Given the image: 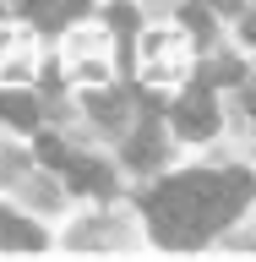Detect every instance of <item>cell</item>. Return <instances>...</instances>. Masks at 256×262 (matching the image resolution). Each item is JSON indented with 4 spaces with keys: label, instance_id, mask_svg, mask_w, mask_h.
<instances>
[{
    "label": "cell",
    "instance_id": "ba28073f",
    "mask_svg": "<svg viewBox=\"0 0 256 262\" xmlns=\"http://www.w3.org/2000/svg\"><path fill=\"white\" fill-rule=\"evenodd\" d=\"M158 131H142V142H131V164H142V169H153L158 164Z\"/></svg>",
    "mask_w": 256,
    "mask_h": 262
},
{
    "label": "cell",
    "instance_id": "30bf717a",
    "mask_svg": "<svg viewBox=\"0 0 256 262\" xmlns=\"http://www.w3.org/2000/svg\"><path fill=\"white\" fill-rule=\"evenodd\" d=\"M185 28H191L196 38H202V44H207V38H213V16L202 11V6H185Z\"/></svg>",
    "mask_w": 256,
    "mask_h": 262
},
{
    "label": "cell",
    "instance_id": "4fadbf2b",
    "mask_svg": "<svg viewBox=\"0 0 256 262\" xmlns=\"http://www.w3.org/2000/svg\"><path fill=\"white\" fill-rule=\"evenodd\" d=\"M218 6H240V0H218Z\"/></svg>",
    "mask_w": 256,
    "mask_h": 262
},
{
    "label": "cell",
    "instance_id": "9c48e42d",
    "mask_svg": "<svg viewBox=\"0 0 256 262\" xmlns=\"http://www.w3.org/2000/svg\"><path fill=\"white\" fill-rule=\"evenodd\" d=\"M16 44H22V33H16V28H0V49H16ZM22 77H28V66H0V82H22Z\"/></svg>",
    "mask_w": 256,
    "mask_h": 262
},
{
    "label": "cell",
    "instance_id": "3957f363",
    "mask_svg": "<svg viewBox=\"0 0 256 262\" xmlns=\"http://www.w3.org/2000/svg\"><path fill=\"white\" fill-rule=\"evenodd\" d=\"M175 131L180 137H213V131H218V104H213L207 88H202V93H185L175 104Z\"/></svg>",
    "mask_w": 256,
    "mask_h": 262
},
{
    "label": "cell",
    "instance_id": "5b68a950",
    "mask_svg": "<svg viewBox=\"0 0 256 262\" xmlns=\"http://www.w3.org/2000/svg\"><path fill=\"white\" fill-rule=\"evenodd\" d=\"M65 175H71V186H82V191H109V175H104L98 164H87V159H65Z\"/></svg>",
    "mask_w": 256,
    "mask_h": 262
},
{
    "label": "cell",
    "instance_id": "8fae6325",
    "mask_svg": "<svg viewBox=\"0 0 256 262\" xmlns=\"http://www.w3.org/2000/svg\"><path fill=\"white\" fill-rule=\"evenodd\" d=\"M38 159L44 164H65V147L55 142V137H38Z\"/></svg>",
    "mask_w": 256,
    "mask_h": 262
},
{
    "label": "cell",
    "instance_id": "52a82bcc",
    "mask_svg": "<svg viewBox=\"0 0 256 262\" xmlns=\"http://www.w3.org/2000/svg\"><path fill=\"white\" fill-rule=\"evenodd\" d=\"M87 104H93V115H98V120H104V126H120V120H126V98L93 93V98H87Z\"/></svg>",
    "mask_w": 256,
    "mask_h": 262
},
{
    "label": "cell",
    "instance_id": "7c38bea8",
    "mask_svg": "<svg viewBox=\"0 0 256 262\" xmlns=\"http://www.w3.org/2000/svg\"><path fill=\"white\" fill-rule=\"evenodd\" d=\"M245 38H251V44H256V11L245 16Z\"/></svg>",
    "mask_w": 256,
    "mask_h": 262
},
{
    "label": "cell",
    "instance_id": "277c9868",
    "mask_svg": "<svg viewBox=\"0 0 256 262\" xmlns=\"http://www.w3.org/2000/svg\"><path fill=\"white\" fill-rule=\"evenodd\" d=\"M82 6H87V0H28V16L38 22V28L55 33V28H65V22H71Z\"/></svg>",
    "mask_w": 256,
    "mask_h": 262
},
{
    "label": "cell",
    "instance_id": "8992f818",
    "mask_svg": "<svg viewBox=\"0 0 256 262\" xmlns=\"http://www.w3.org/2000/svg\"><path fill=\"white\" fill-rule=\"evenodd\" d=\"M0 115H6V120H11V126H38V104H33V98H22V93H0Z\"/></svg>",
    "mask_w": 256,
    "mask_h": 262
},
{
    "label": "cell",
    "instance_id": "6da1fadb",
    "mask_svg": "<svg viewBox=\"0 0 256 262\" xmlns=\"http://www.w3.org/2000/svg\"><path fill=\"white\" fill-rule=\"evenodd\" d=\"M245 202H251L245 175H175L147 196V213L169 246H191L202 235H213L218 224H229Z\"/></svg>",
    "mask_w": 256,
    "mask_h": 262
},
{
    "label": "cell",
    "instance_id": "7a4b0ae2",
    "mask_svg": "<svg viewBox=\"0 0 256 262\" xmlns=\"http://www.w3.org/2000/svg\"><path fill=\"white\" fill-rule=\"evenodd\" d=\"M185 66H191V55H185L180 33H147V44H142V77L147 82H180Z\"/></svg>",
    "mask_w": 256,
    "mask_h": 262
}]
</instances>
